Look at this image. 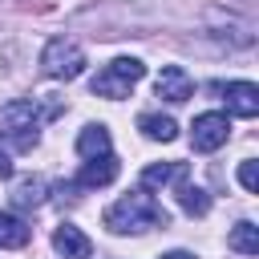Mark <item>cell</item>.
I'll list each match as a JSON object with an SVG mask.
<instances>
[{
    "mask_svg": "<svg viewBox=\"0 0 259 259\" xmlns=\"http://www.w3.org/2000/svg\"><path fill=\"white\" fill-rule=\"evenodd\" d=\"M0 178H12V158L0 150Z\"/></svg>",
    "mask_w": 259,
    "mask_h": 259,
    "instance_id": "cell-18",
    "label": "cell"
},
{
    "mask_svg": "<svg viewBox=\"0 0 259 259\" xmlns=\"http://www.w3.org/2000/svg\"><path fill=\"white\" fill-rule=\"evenodd\" d=\"M239 182H243V190H259V162L255 158H247V162H239Z\"/></svg>",
    "mask_w": 259,
    "mask_h": 259,
    "instance_id": "cell-17",
    "label": "cell"
},
{
    "mask_svg": "<svg viewBox=\"0 0 259 259\" xmlns=\"http://www.w3.org/2000/svg\"><path fill=\"white\" fill-rule=\"evenodd\" d=\"M45 190H49L45 178H20V182L12 186V206H16V210L40 206V202H45Z\"/></svg>",
    "mask_w": 259,
    "mask_h": 259,
    "instance_id": "cell-13",
    "label": "cell"
},
{
    "mask_svg": "<svg viewBox=\"0 0 259 259\" xmlns=\"http://www.w3.org/2000/svg\"><path fill=\"white\" fill-rule=\"evenodd\" d=\"M178 178H186V162H158L142 170V190H162L166 182H178Z\"/></svg>",
    "mask_w": 259,
    "mask_h": 259,
    "instance_id": "cell-10",
    "label": "cell"
},
{
    "mask_svg": "<svg viewBox=\"0 0 259 259\" xmlns=\"http://www.w3.org/2000/svg\"><path fill=\"white\" fill-rule=\"evenodd\" d=\"M227 138H231V121H227V113H198L194 125H190V146H194L198 154H214Z\"/></svg>",
    "mask_w": 259,
    "mask_h": 259,
    "instance_id": "cell-5",
    "label": "cell"
},
{
    "mask_svg": "<svg viewBox=\"0 0 259 259\" xmlns=\"http://www.w3.org/2000/svg\"><path fill=\"white\" fill-rule=\"evenodd\" d=\"M32 239V227L16 214H0V251H16Z\"/></svg>",
    "mask_w": 259,
    "mask_h": 259,
    "instance_id": "cell-12",
    "label": "cell"
},
{
    "mask_svg": "<svg viewBox=\"0 0 259 259\" xmlns=\"http://www.w3.org/2000/svg\"><path fill=\"white\" fill-rule=\"evenodd\" d=\"M227 247H231V251H239V255H259V227L243 219V223L227 235Z\"/></svg>",
    "mask_w": 259,
    "mask_h": 259,
    "instance_id": "cell-16",
    "label": "cell"
},
{
    "mask_svg": "<svg viewBox=\"0 0 259 259\" xmlns=\"http://www.w3.org/2000/svg\"><path fill=\"white\" fill-rule=\"evenodd\" d=\"M36 125H40L36 101H8V105H0V138L12 150H32L36 138H40Z\"/></svg>",
    "mask_w": 259,
    "mask_h": 259,
    "instance_id": "cell-2",
    "label": "cell"
},
{
    "mask_svg": "<svg viewBox=\"0 0 259 259\" xmlns=\"http://www.w3.org/2000/svg\"><path fill=\"white\" fill-rule=\"evenodd\" d=\"M138 130H142L150 142H174V138H178L174 117H162V113H142V117H138Z\"/></svg>",
    "mask_w": 259,
    "mask_h": 259,
    "instance_id": "cell-14",
    "label": "cell"
},
{
    "mask_svg": "<svg viewBox=\"0 0 259 259\" xmlns=\"http://www.w3.org/2000/svg\"><path fill=\"white\" fill-rule=\"evenodd\" d=\"M40 69H45V77H53V81H77V77L85 73V49H81L77 40L57 36V40L45 45Z\"/></svg>",
    "mask_w": 259,
    "mask_h": 259,
    "instance_id": "cell-4",
    "label": "cell"
},
{
    "mask_svg": "<svg viewBox=\"0 0 259 259\" xmlns=\"http://www.w3.org/2000/svg\"><path fill=\"white\" fill-rule=\"evenodd\" d=\"M178 206H182L186 214H206V210H210V198H206V190H202V186H194V182L178 178Z\"/></svg>",
    "mask_w": 259,
    "mask_h": 259,
    "instance_id": "cell-15",
    "label": "cell"
},
{
    "mask_svg": "<svg viewBox=\"0 0 259 259\" xmlns=\"http://www.w3.org/2000/svg\"><path fill=\"white\" fill-rule=\"evenodd\" d=\"M223 101L235 117H255L259 113V85L251 81H227L223 85Z\"/></svg>",
    "mask_w": 259,
    "mask_h": 259,
    "instance_id": "cell-7",
    "label": "cell"
},
{
    "mask_svg": "<svg viewBox=\"0 0 259 259\" xmlns=\"http://www.w3.org/2000/svg\"><path fill=\"white\" fill-rule=\"evenodd\" d=\"M77 154H81V158H97V154H109V130H105L101 121L85 125V130L77 134Z\"/></svg>",
    "mask_w": 259,
    "mask_h": 259,
    "instance_id": "cell-11",
    "label": "cell"
},
{
    "mask_svg": "<svg viewBox=\"0 0 259 259\" xmlns=\"http://www.w3.org/2000/svg\"><path fill=\"white\" fill-rule=\"evenodd\" d=\"M113 178H117V158L113 154H97V158H85V166L77 174V186L97 190V186H109Z\"/></svg>",
    "mask_w": 259,
    "mask_h": 259,
    "instance_id": "cell-8",
    "label": "cell"
},
{
    "mask_svg": "<svg viewBox=\"0 0 259 259\" xmlns=\"http://www.w3.org/2000/svg\"><path fill=\"white\" fill-rule=\"evenodd\" d=\"M166 223H170V214L154 202L150 190H130V194H121V198L105 210V227H109L113 235H142V231L166 227Z\"/></svg>",
    "mask_w": 259,
    "mask_h": 259,
    "instance_id": "cell-1",
    "label": "cell"
},
{
    "mask_svg": "<svg viewBox=\"0 0 259 259\" xmlns=\"http://www.w3.org/2000/svg\"><path fill=\"white\" fill-rule=\"evenodd\" d=\"M142 77H146V65H142L138 57H117V61H109V65L89 81V89H93L97 97L121 101V97H130V89H134Z\"/></svg>",
    "mask_w": 259,
    "mask_h": 259,
    "instance_id": "cell-3",
    "label": "cell"
},
{
    "mask_svg": "<svg viewBox=\"0 0 259 259\" xmlns=\"http://www.w3.org/2000/svg\"><path fill=\"white\" fill-rule=\"evenodd\" d=\"M53 247H57V255H65V259H89V251H93V243L85 239V231L73 227V223H61V227L53 231Z\"/></svg>",
    "mask_w": 259,
    "mask_h": 259,
    "instance_id": "cell-9",
    "label": "cell"
},
{
    "mask_svg": "<svg viewBox=\"0 0 259 259\" xmlns=\"http://www.w3.org/2000/svg\"><path fill=\"white\" fill-rule=\"evenodd\" d=\"M158 97L162 101H170V105H182L190 93H194V81H190V73L182 69V65H166L162 73H158Z\"/></svg>",
    "mask_w": 259,
    "mask_h": 259,
    "instance_id": "cell-6",
    "label": "cell"
},
{
    "mask_svg": "<svg viewBox=\"0 0 259 259\" xmlns=\"http://www.w3.org/2000/svg\"><path fill=\"white\" fill-rule=\"evenodd\" d=\"M162 259H198V255H190V251H166Z\"/></svg>",
    "mask_w": 259,
    "mask_h": 259,
    "instance_id": "cell-19",
    "label": "cell"
}]
</instances>
